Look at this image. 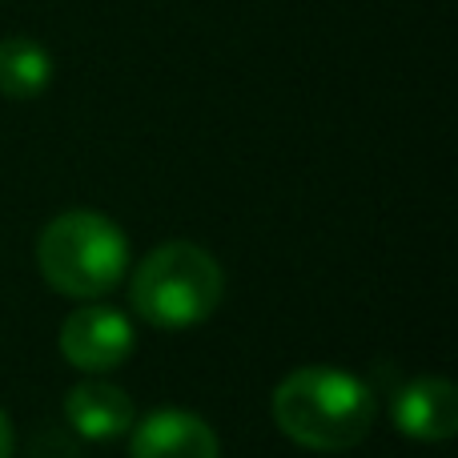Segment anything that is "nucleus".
Instances as JSON below:
<instances>
[{"label":"nucleus","instance_id":"nucleus-2","mask_svg":"<svg viewBox=\"0 0 458 458\" xmlns=\"http://www.w3.org/2000/svg\"><path fill=\"white\" fill-rule=\"evenodd\" d=\"M37 266L40 277L64 298L97 301L129 269V242L105 214L93 209H69L53 217L37 237Z\"/></svg>","mask_w":458,"mask_h":458},{"label":"nucleus","instance_id":"nucleus-6","mask_svg":"<svg viewBox=\"0 0 458 458\" xmlns=\"http://www.w3.org/2000/svg\"><path fill=\"white\" fill-rule=\"evenodd\" d=\"M133 458H217V435L190 411H157L137 422L129 438Z\"/></svg>","mask_w":458,"mask_h":458},{"label":"nucleus","instance_id":"nucleus-7","mask_svg":"<svg viewBox=\"0 0 458 458\" xmlns=\"http://www.w3.org/2000/svg\"><path fill=\"white\" fill-rule=\"evenodd\" d=\"M64 419L81 438H121L125 430H133L137 414L121 386L89 378L64 394Z\"/></svg>","mask_w":458,"mask_h":458},{"label":"nucleus","instance_id":"nucleus-8","mask_svg":"<svg viewBox=\"0 0 458 458\" xmlns=\"http://www.w3.org/2000/svg\"><path fill=\"white\" fill-rule=\"evenodd\" d=\"M53 85V56L40 40L8 37L0 40V97L32 101Z\"/></svg>","mask_w":458,"mask_h":458},{"label":"nucleus","instance_id":"nucleus-1","mask_svg":"<svg viewBox=\"0 0 458 458\" xmlns=\"http://www.w3.org/2000/svg\"><path fill=\"white\" fill-rule=\"evenodd\" d=\"M274 422L310 451H350L374 427V394L338 366H306L274 390Z\"/></svg>","mask_w":458,"mask_h":458},{"label":"nucleus","instance_id":"nucleus-5","mask_svg":"<svg viewBox=\"0 0 458 458\" xmlns=\"http://www.w3.org/2000/svg\"><path fill=\"white\" fill-rule=\"evenodd\" d=\"M390 414L414 443H446L458 430V390L446 378H414L394 394Z\"/></svg>","mask_w":458,"mask_h":458},{"label":"nucleus","instance_id":"nucleus-3","mask_svg":"<svg viewBox=\"0 0 458 458\" xmlns=\"http://www.w3.org/2000/svg\"><path fill=\"white\" fill-rule=\"evenodd\" d=\"M225 293L222 266L193 242H165L137 266L129 301L157 330H190L206 322Z\"/></svg>","mask_w":458,"mask_h":458},{"label":"nucleus","instance_id":"nucleus-9","mask_svg":"<svg viewBox=\"0 0 458 458\" xmlns=\"http://www.w3.org/2000/svg\"><path fill=\"white\" fill-rule=\"evenodd\" d=\"M8 454H13V422L0 411V458H8Z\"/></svg>","mask_w":458,"mask_h":458},{"label":"nucleus","instance_id":"nucleus-4","mask_svg":"<svg viewBox=\"0 0 458 458\" xmlns=\"http://www.w3.org/2000/svg\"><path fill=\"white\" fill-rule=\"evenodd\" d=\"M61 354L85 374H109L133 354V326L121 310L89 301L61 326Z\"/></svg>","mask_w":458,"mask_h":458}]
</instances>
